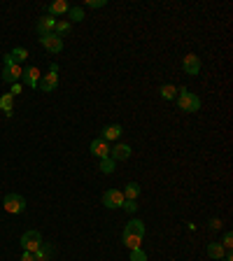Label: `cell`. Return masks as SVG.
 Returning <instances> with one entry per match:
<instances>
[{
  "mask_svg": "<svg viewBox=\"0 0 233 261\" xmlns=\"http://www.w3.org/2000/svg\"><path fill=\"white\" fill-rule=\"evenodd\" d=\"M175 100H177V105L182 107V112H198V110H201V98L196 94H191L189 89H180Z\"/></svg>",
  "mask_w": 233,
  "mask_h": 261,
  "instance_id": "obj_1",
  "label": "cell"
},
{
  "mask_svg": "<svg viewBox=\"0 0 233 261\" xmlns=\"http://www.w3.org/2000/svg\"><path fill=\"white\" fill-rule=\"evenodd\" d=\"M38 86L42 89L44 94H52V91H56V89H58V65H56V63H52V65H49V73L40 77Z\"/></svg>",
  "mask_w": 233,
  "mask_h": 261,
  "instance_id": "obj_2",
  "label": "cell"
},
{
  "mask_svg": "<svg viewBox=\"0 0 233 261\" xmlns=\"http://www.w3.org/2000/svg\"><path fill=\"white\" fill-rule=\"evenodd\" d=\"M2 208L7 210L10 215H21L23 210H26V199H23L21 194H7L2 199Z\"/></svg>",
  "mask_w": 233,
  "mask_h": 261,
  "instance_id": "obj_3",
  "label": "cell"
},
{
  "mask_svg": "<svg viewBox=\"0 0 233 261\" xmlns=\"http://www.w3.org/2000/svg\"><path fill=\"white\" fill-rule=\"evenodd\" d=\"M19 245L23 247V252H35L40 245H42V236H40V231H35V229L26 231V233L21 236V241H19Z\"/></svg>",
  "mask_w": 233,
  "mask_h": 261,
  "instance_id": "obj_4",
  "label": "cell"
},
{
  "mask_svg": "<svg viewBox=\"0 0 233 261\" xmlns=\"http://www.w3.org/2000/svg\"><path fill=\"white\" fill-rule=\"evenodd\" d=\"M124 194H121V189H107L105 194H103V205L107 210H116L121 208V203H124Z\"/></svg>",
  "mask_w": 233,
  "mask_h": 261,
  "instance_id": "obj_5",
  "label": "cell"
},
{
  "mask_svg": "<svg viewBox=\"0 0 233 261\" xmlns=\"http://www.w3.org/2000/svg\"><path fill=\"white\" fill-rule=\"evenodd\" d=\"M40 44H42L47 52H52V54L63 52V38H61V35H56V33L47 35V38H40Z\"/></svg>",
  "mask_w": 233,
  "mask_h": 261,
  "instance_id": "obj_6",
  "label": "cell"
},
{
  "mask_svg": "<svg viewBox=\"0 0 233 261\" xmlns=\"http://www.w3.org/2000/svg\"><path fill=\"white\" fill-rule=\"evenodd\" d=\"M54 26H56V19L54 17H40L38 19V23H35V33L40 35V38H47V35H52L54 33Z\"/></svg>",
  "mask_w": 233,
  "mask_h": 261,
  "instance_id": "obj_7",
  "label": "cell"
},
{
  "mask_svg": "<svg viewBox=\"0 0 233 261\" xmlns=\"http://www.w3.org/2000/svg\"><path fill=\"white\" fill-rule=\"evenodd\" d=\"M40 77H42L40 70H38L35 65H31V68H26V70L21 73V80H19V82H21V86H31V89H35L38 82H40Z\"/></svg>",
  "mask_w": 233,
  "mask_h": 261,
  "instance_id": "obj_8",
  "label": "cell"
},
{
  "mask_svg": "<svg viewBox=\"0 0 233 261\" xmlns=\"http://www.w3.org/2000/svg\"><path fill=\"white\" fill-rule=\"evenodd\" d=\"M89 152H91L96 159H107L110 157V142H105L103 138H96V140H91Z\"/></svg>",
  "mask_w": 233,
  "mask_h": 261,
  "instance_id": "obj_9",
  "label": "cell"
},
{
  "mask_svg": "<svg viewBox=\"0 0 233 261\" xmlns=\"http://www.w3.org/2000/svg\"><path fill=\"white\" fill-rule=\"evenodd\" d=\"M182 68H184L187 75H198L201 73V59L196 54H187L184 61H182Z\"/></svg>",
  "mask_w": 233,
  "mask_h": 261,
  "instance_id": "obj_10",
  "label": "cell"
},
{
  "mask_svg": "<svg viewBox=\"0 0 233 261\" xmlns=\"http://www.w3.org/2000/svg\"><path fill=\"white\" fill-rule=\"evenodd\" d=\"M21 65H17V63H12V65H5L2 68V80L7 84H14V82H19L21 80Z\"/></svg>",
  "mask_w": 233,
  "mask_h": 261,
  "instance_id": "obj_11",
  "label": "cell"
},
{
  "mask_svg": "<svg viewBox=\"0 0 233 261\" xmlns=\"http://www.w3.org/2000/svg\"><path fill=\"white\" fill-rule=\"evenodd\" d=\"M131 145H124V142H119V145L115 147H110V159L112 161H126L128 157H131Z\"/></svg>",
  "mask_w": 233,
  "mask_h": 261,
  "instance_id": "obj_12",
  "label": "cell"
},
{
  "mask_svg": "<svg viewBox=\"0 0 233 261\" xmlns=\"http://www.w3.org/2000/svg\"><path fill=\"white\" fill-rule=\"evenodd\" d=\"M121 133H124V128H121V124H110V126H105L103 128V140L105 142H112V140H119L121 138Z\"/></svg>",
  "mask_w": 233,
  "mask_h": 261,
  "instance_id": "obj_13",
  "label": "cell"
},
{
  "mask_svg": "<svg viewBox=\"0 0 233 261\" xmlns=\"http://www.w3.org/2000/svg\"><path fill=\"white\" fill-rule=\"evenodd\" d=\"M68 10H70V5L65 2V0H54L52 5H47V12H49V17H61V14H68Z\"/></svg>",
  "mask_w": 233,
  "mask_h": 261,
  "instance_id": "obj_14",
  "label": "cell"
},
{
  "mask_svg": "<svg viewBox=\"0 0 233 261\" xmlns=\"http://www.w3.org/2000/svg\"><path fill=\"white\" fill-rule=\"evenodd\" d=\"M124 233H131V236H140V238H145V221L142 220H131L126 224V229H124Z\"/></svg>",
  "mask_w": 233,
  "mask_h": 261,
  "instance_id": "obj_15",
  "label": "cell"
},
{
  "mask_svg": "<svg viewBox=\"0 0 233 261\" xmlns=\"http://www.w3.org/2000/svg\"><path fill=\"white\" fill-rule=\"evenodd\" d=\"M33 257H35V261H49L54 257V247L52 245H47V242H42L38 250L33 252Z\"/></svg>",
  "mask_w": 233,
  "mask_h": 261,
  "instance_id": "obj_16",
  "label": "cell"
},
{
  "mask_svg": "<svg viewBox=\"0 0 233 261\" xmlns=\"http://www.w3.org/2000/svg\"><path fill=\"white\" fill-rule=\"evenodd\" d=\"M224 254H226V250H224L222 242H210V245H208V257H210V259L222 261Z\"/></svg>",
  "mask_w": 233,
  "mask_h": 261,
  "instance_id": "obj_17",
  "label": "cell"
},
{
  "mask_svg": "<svg viewBox=\"0 0 233 261\" xmlns=\"http://www.w3.org/2000/svg\"><path fill=\"white\" fill-rule=\"evenodd\" d=\"M12 103H14V96H12V94H2V96H0V110L5 112V117H12V115H14Z\"/></svg>",
  "mask_w": 233,
  "mask_h": 261,
  "instance_id": "obj_18",
  "label": "cell"
},
{
  "mask_svg": "<svg viewBox=\"0 0 233 261\" xmlns=\"http://www.w3.org/2000/svg\"><path fill=\"white\" fill-rule=\"evenodd\" d=\"M121 194H124V199H126V201H136L140 196V184H138V182H128L126 189H124Z\"/></svg>",
  "mask_w": 233,
  "mask_h": 261,
  "instance_id": "obj_19",
  "label": "cell"
},
{
  "mask_svg": "<svg viewBox=\"0 0 233 261\" xmlns=\"http://www.w3.org/2000/svg\"><path fill=\"white\" fill-rule=\"evenodd\" d=\"M10 56H12V61L19 65L21 61H26V59H28V49H26V47H17L14 52H10Z\"/></svg>",
  "mask_w": 233,
  "mask_h": 261,
  "instance_id": "obj_20",
  "label": "cell"
},
{
  "mask_svg": "<svg viewBox=\"0 0 233 261\" xmlns=\"http://www.w3.org/2000/svg\"><path fill=\"white\" fill-rule=\"evenodd\" d=\"M116 170V161H112V159H100V173H105V175H112Z\"/></svg>",
  "mask_w": 233,
  "mask_h": 261,
  "instance_id": "obj_21",
  "label": "cell"
},
{
  "mask_svg": "<svg viewBox=\"0 0 233 261\" xmlns=\"http://www.w3.org/2000/svg\"><path fill=\"white\" fill-rule=\"evenodd\" d=\"M142 238L140 236H131V233H124V245H126L128 250H138Z\"/></svg>",
  "mask_w": 233,
  "mask_h": 261,
  "instance_id": "obj_22",
  "label": "cell"
},
{
  "mask_svg": "<svg viewBox=\"0 0 233 261\" xmlns=\"http://www.w3.org/2000/svg\"><path fill=\"white\" fill-rule=\"evenodd\" d=\"M161 96H163V100H175L177 98V89L173 84H163L161 86Z\"/></svg>",
  "mask_w": 233,
  "mask_h": 261,
  "instance_id": "obj_23",
  "label": "cell"
},
{
  "mask_svg": "<svg viewBox=\"0 0 233 261\" xmlns=\"http://www.w3.org/2000/svg\"><path fill=\"white\" fill-rule=\"evenodd\" d=\"M68 14H70V19L73 21H84L86 17H84V7H70L68 10Z\"/></svg>",
  "mask_w": 233,
  "mask_h": 261,
  "instance_id": "obj_24",
  "label": "cell"
},
{
  "mask_svg": "<svg viewBox=\"0 0 233 261\" xmlns=\"http://www.w3.org/2000/svg\"><path fill=\"white\" fill-rule=\"evenodd\" d=\"M70 31V21H56V26H54V33L56 35H63V33Z\"/></svg>",
  "mask_w": 233,
  "mask_h": 261,
  "instance_id": "obj_25",
  "label": "cell"
},
{
  "mask_svg": "<svg viewBox=\"0 0 233 261\" xmlns=\"http://www.w3.org/2000/svg\"><path fill=\"white\" fill-rule=\"evenodd\" d=\"M107 0H86L84 7H89V10H100V7H105Z\"/></svg>",
  "mask_w": 233,
  "mask_h": 261,
  "instance_id": "obj_26",
  "label": "cell"
},
{
  "mask_svg": "<svg viewBox=\"0 0 233 261\" xmlns=\"http://www.w3.org/2000/svg\"><path fill=\"white\" fill-rule=\"evenodd\" d=\"M131 261H147L145 250H142V247H138V250H131Z\"/></svg>",
  "mask_w": 233,
  "mask_h": 261,
  "instance_id": "obj_27",
  "label": "cell"
},
{
  "mask_svg": "<svg viewBox=\"0 0 233 261\" xmlns=\"http://www.w3.org/2000/svg\"><path fill=\"white\" fill-rule=\"evenodd\" d=\"M121 208L126 210V212H131V215H136V212H138V203H136V201H124Z\"/></svg>",
  "mask_w": 233,
  "mask_h": 261,
  "instance_id": "obj_28",
  "label": "cell"
},
{
  "mask_svg": "<svg viewBox=\"0 0 233 261\" xmlns=\"http://www.w3.org/2000/svg\"><path fill=\"white\" fill-rule=\"evenodd\" d=\"M222 245H224V250H229V252H231V247H233V233H231V231H229V233H224Z\"/></svg>",
  "mask_w": 233,
  "mask_h": 261,
  "instance_id": "obj_29",
  "label": "cell"
},
{
  "mask_svg": "<svg viewBox=\"0 0 233 261\" xmlns=\"http://www.w3.org/2000/svg\"><path fill=\"white\" fill-rule=\"evenodd\" d=\"M208 226H210V231H219V229H222V220H217V217H212V220L208 221Z\"/></svg>",
  "mask_w": 233,
  "mask_h": 261,
  "instance_id": "obj_30",
  "label": "cell"
},
{
  "mask_svg": "<svg viewBox=\"0 0 233 261\" xmlns=\"http://www.w3.org/2000/svg\"><path fill=\"white\" fill-rule=\"evenodd\" d=\"M10 94H12V96H17V94H21V82H14V84H12V89H10Z\"/></svg>",
  "mask_w": 233,
  "mask_h": 261,
  "instance_id": "obj_31",
  "label": "cell"
},
{
  "mask_svg": "<svg viewBox=\"0 0 233 261\" xmlns=\"http://www.w3.org/2000/svg\"><path fill=\"white\" fill-rule=\"evenodd\" d=\"M21 261H35L33 252H23V254H21Z\"/></svg>",
  "mask_w": 233,
  "mask_h": 261,
  "instance_id": "obj_32",
  "label": "cell"
},
{
  "mask_svg": "<svg viewBox=\"0 0 233 261\" xmlns=\"http://www.w3.org/2000/svg\"><path fill=\"white\" fill-rule=\"evenodd\" d=\"M222 261H233V254L231 252H226V254H224V259Z\"/></svg>",
  "mask_w": 233,
  "mask_h": 261,
  "instance_id": "obj_33",
  "label": "cell"
}]
</instances>
